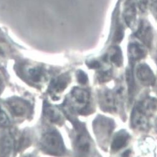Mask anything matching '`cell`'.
I'll return each instance as SVG.
<instances>
[{"label":"cell","instance_id":"cell-1","mask_svg":"<svg viewBox=\"0 0 157 157\" xmlns=\"http://www.w3.org/2000/svg\"><path fill=\"white\" fill-rule=\"evenodd\" d=\"M41 144L43 148L51 155H61L64 152V145L61 136L56 131L44 133Z\"/></svg>","mask_w":157,"mask_h":157},{"label":"cell","instance_id":"cell-2","mask_svg":"<svg viewBox=\"0 0 157 157\" xmlns=\"http://www.w3.org/2000/svg\"><path fill=\"white\" fill-rule=\"evenodd\" d=\"M7 105L12 115L17 118H24L30 113L31 106L26 101L19 97H11L7 101Z\"/></svg>","mask_w":157,"mask_h":157},{"label":"cell","instance_id":"cell-3","mask_svg":"<svg viewBox=\"0 0 157 157\" xmlns=\"http://www.w3.org/2000/svg\"><path fill=\"white\" fill-rule=\"evenodd\" d=\"M131 124L133 128L139 131H146L149 128L148 116L138 106L135 107L132 111Z\"/></svg>","mask_w":157,"mask_h":157},{"label":"cell","instance_id":"cell-4","mask_svg":"<svg viewBox=\"0 0 157 157\" xmlns=\"http://www.w3.org/2000/svg\"><path fill=\"white\" fill-rule=\"evenodd\" d=\"M136 77L139 81L145 86H152L155 83V75L148 66L140 64L136 68Z\"/></svg>","mask_w":157,"mask_h":157},{"label":"cell","instance_id":"cell-5","mask_svg":"<svg viewBox=\"0 0 157 157\" xmlns=\"http://www.w3.org/2000/svg\"><path fill=\"white\" fill-rule=\"evenodd\" d=\"M71 95L73 102L78 106L79 111L82 112L85 110L89 102V93L84 89L75 87L72 89Z\"/></svg>","mask_w":157,"mask_h":157},{"label":"cell","instance_id":"cell-6","mask_svg":"<svg viewBox=\"0 0 157 157\" xmlns=\"http://www.w3.org/2000/svg\"><path fill=\"white\" fill-rule=\"evenodd\" d=\"M135 36L144 43L150 48L153 40V31L150 24L146 21H142L135 33Z\"/></svg>","mask_w":157,"mask_h":157},{"label":"cell","instance_id":"cell-7","mask_svg":"<svg viewBox=\"0 0 157 157\" xmlns=\"http://www.w3.org/2000/svg\"><path fill=\"white\" fill-rule=\"evenodd\" d=\"M99 103L102 109L107 112H113L116 109L115 97L109 90L104 89L99 94Z\"/></svg>","mask_w":157,"mask_h":157},{"label":"cell","instance_id":"cell-8","mask_svg":"<svg viewBox=\"0 0 157 157\" xmlns=\"http://www.w3.org/2000/svg\"><path fill=\"white\" fill-rule=\"evenodd\" d=\"M23 74L26 79L35 84L43 83L46 78L44 71L40 67H30L26 69Z\"/></svg>","mask_w":157,"mask_h":157},{"label":"cell","instance_id":"cell-9","mask_svg":"<svg viewBox=\"0 0 157 157\" xmlns=\"http://www.w3.org/2000/svg\"><path fill=\"white\" fill-rule=\"evenodd\" d=\"M70 80V77L67 74H63L56 78L51 83V92L54 94H59L63 92L67 87Z\"/></svg>","mask_w":157,"mask_h":157},{"label":"cell","instance_id":"cell-10","mask_svg":"<svg viewBox=\"0 0 157 157\" xmlns=\"http://www.w3.org/2000/svg\"><path fill=\"white\" fill-rule=\"evenodd\" d=\"M124 17L127 25L130 28H132L136 18V9L134 0H128L127 2L124 9Z\"/></svg>","mask_w":157,"mask_h":157},{"label":"cell","instance_id":"cell-11","mask_svg":"<svg viewBox=\"0 0 157 157\" xmlns=\"http://www.w3.org/2000/svg\"><path fill=\"white\" fill-rule=\"evenodd\" d=\"M44 113L47 119L51 122L61 124L63 122V117L56 107L48 104H46L44 107Z\"/></svg>","mask_w":157,"mask_h":157},{"label":"cell","instance_id":"cell-12","mask_svg":"<svg viewBox=\"0 0 157 157\" xmlns=\"http://www.w3.org/2000/svg\"><path fill=\"white\" fill-rule=\"evenodd\" d=\"M128 54L130 59L133 61H135L144 58L147 54V51L140 44L132 43L128 45Z\"/></svg>","mask_w":157,"mask_h":157},{"label":"cell","instance_id":"cell-13","mask_svg":"<svg viewBox=\"0 0 157 157\" xmlns=\"http://www.w3.org/2000/svg\"><path fill=\"white\" fill-rule=\"evenodd\" d=\"M129 139V135L125 131H121L117 133L112 143V150L114 151L121 150L127 145Z\"/></svg>","mask_w":157,"mask_h":157},{"label":"cell","instance_id":"cell-14","mask_svg":"<svg viewBox=\"0 0 157 157\" xmlns=\"http://www.w3.org/2000/svg\"><path fill=\"white\" fill-rule=\"evenodd\" d=\"M138 107L148 117L151 116L157 110V100L154 97H148L139 104Z\"/></svg>","mask_w":157,"mask_h":157},{"label":"cell","instance_id":"cell-15","mask_svg":"<svg viewBox=\"0 0 157 157\" xmlns=\"http://www.w3.org/2000/svg\"><path fill=\"white\" fill-rule=\"evenodd\" d=\"M14 147V140L9 135L4 136L0 140V156H8L11 153Z\"/></svg>","mask_w":157,"mask_h":157},{"label":"cell","instance_id":"cell-16","mask_svg":"<svg viewBox=\"0 0 157 157\" xmlns=\"http://www.w3.org/2000/svg\"><path fill=\"white\" fill-rule=\"evenodd\" d=\"M109 59L112 63L117 67L121 66L123 62V57L120 48L117 47L113 48L109 54Z\"/></svg>","mask_w":157,"mask_h":157},{"label":"cell","instance_id":"cell-17","mask_svg":"<svg viewBox=\"0 0 157 157\" xmlns=\"http://www.w3.org/2000/svg\"><path fill=\"white\" fill-rule=\"evenodd\" d=\"M76 147L81 153H87L90 148V144L87 137L84 135H79L76 140Z\"/></svg>","mask_w":157,"mask_h":157},{"label":"cell","instance_id":"cell-18","mask_svg":"<svg viewBox=\"0 0 157 157\" xmlns=\"http://www.w3.org/2000/svg\"><path fill=\"white\" fill-rule=\"evenodd\" d=\"M127 84L128 86V92L130 98H132L133 96V93L135 92V83H134V78L133 75L132 73V70L131 68H129L127 71Z\"/></svg>","mask_w":157,"mask_h":157},{"label":"cell","instance_id":"cell-19","mask_svg":"<svg viewBox=\"0 0 157 157\" xmlns=\"http://www.w3.org/2000/svg\"><path fill=\"white\" fill-rule=\"evenodd\" d=\"M11 125V122L6 113L0 108V127H8Z\"/></svg>","mask_w":157,"mask_h":157},{"label":"cell","instance_id":"cell-20","mask_svg":"<svg viewBox=\"0 0 157 157\" xmlns=\"http://www.w3.org/2000/svg\"><path fill=\"white\" fill-rule=\"evenodd\" d=\"M112 77V72L111 71H104L101 72L99 75H98V78L99 80L101 82H107L109 81Z\"/></svg>","mask_w":157,"mask_h":157},{"label":"cell","instance_id":"cell-21","mask_svg":"<svg viewBox=\"0 0 157 157\" xmlns=\"http://www.w3.org/2000/svg\"><path fill=\"white\" fill-rule=\"evenodd\" d=\"M124 36V31L122 26L119 25L117 27V29L115 31V35H114V41L115 42H119L121 41Z\"/></svg>","mask_w":157,"mask_h":157},{"label":"cell","instance_id":"cell-22","mask_svg":"<svg viewBox=\"0 0 157 157\" xmlns=\"http://www.w3.org/2000/svg\"><path fill=\"white\" fill-rule=\"evenodd\" d=\"M78 81L81 84H86L87 82V75L82 71H78L77 74Z\"/></svg>","mask_w":157,"mask_h":157},{"label":"cell","instance_id":"cell-23","mask_svg":"<svg viewBox=\"0 0 157 157\" xmlns=\"http://www.w3.org/2000/svg\"><path fill=\"white\" fill-rule=\"evenodd\" d=\"M149 5L152 14L157 18V0H149Z\"/></svg>","mask_w":157,"mask_h":157},{"label":"cell","instance_id":"cell-24","mask_svg":"<svg viewBox=\"0 0 157 157\" xmlns=\"http://www.w3.org/2000/svg\"><path fill=\"white\" fill-rule=\"evenodd\" d=\"M88 66L92 69H97L101 66V64L98 61H90L89 63H88Z\"/></svg>","mask_w":157,"mask_h":157},{"label":"cell","instance_id":"cell-25","mask_svg":"<svg viewBox=\"0 0 157 157\" xmlns=\"http://www.w3.org/2000/svg\"><path fill=\"white\" fill-rule=\"evenodd\" d=\"M5 88V82L3 81V78L0 75V93H1Z\"/></svg>","mask_w":157,"mask_h":157},{"label":"cell","instance_id":"cell-26","mask_svg":"<svg viewBox=\"0 0 157 157\" xmlns=\"http://www.w3.org/2000/svg\"><path fill=\"white\" fill-rule=\"evenodd\" d=\"M155 128H156V130L157 131V119L155 121Z\"/></svg>","mask_w":157,"mask_h":157},{"label":"cell","instance_id":"cell-27","mask_svg":"<svg viewBox=\"0 0 157 157\" xmlns=\"http://www.w3.org/2000/svg\"><path fill=\"white\" fill-rule=\"evenodd\" d=\"M156 64H157V52H156Z\"/></svg>","mask_w":157,"mask_h":157}]
</instances>
